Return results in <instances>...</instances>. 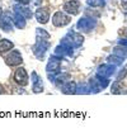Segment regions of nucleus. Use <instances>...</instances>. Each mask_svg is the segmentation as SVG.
Masks as SVG:
<instances>
[{"label":"nucleus","mask_w":127,"mask_h":133,"mask_svg":"<svg viewBox=\"0 0 127 133\" xmlns=\"http://www.w3.org/2000/svg\"><path fill=\"white\" fill-rule=\"evenodd\" d=\"M48 48H50V42H48V39H42V38H37L34 46L32 47L34 56L38 60H41V61L43 60V57H45V55H46V52H47Z\"/></svg>","instance_id":"nucleus-1"},{"label":"nucleus","mask_w":127,"mask_h":133,"mask_svg":"<svg viewBox=\"0 0 127 133\" xmlns=\"http://www.w3.org/2000/svg\"><path fill=\"white\" fill-rule=\"evenodd\" d=\"M95 27H97V21L93 18L84 17V18H80L76 23V28L79 29V32H84V33L93 31Z\"/></svg>","instance_id":"nucleus-2"},{"label":"nucleus","mask_w":127,"mask_h":133,"mask_svg":"<svg viewBox=\"0 0 127 133\" xmlns=\"http://www.w3.org/2000/svg\"><path fill=\"white\" fill-rule=\"evenodd\" d=\"M71 23V17L65 11H56L52 15V24L55 27H65Z\"/></svg>","instance_id":"nucleus-3"},{"label":"nucleus","mask_w":127,"mask_h":133,"mask_svg":"<svg viewBox=\"0 0 127 133\" xmlns=\"http://www.w3.org/2000/svg\"><path fill=\"white\" fill-rule=\"evenodd\" d=\"M62 58L63 57H60V56H57V55H52V56L50 57L48 62H47V65H46V71L53 72V74H59Z\"/></svg>","instance_id":"nucleus-4"},{"label":"nucleus","mask_w":127,"mask_h":133,"mask_svg":"<svg viewBox=\"0 0 127 133\" xmlns=\"http://www.w3.org/2000/svg\"><path fill=\"white\" fill-rule=\"evenodd\" d=\"M13 79H14V81L17 82L18 85H21V86H27L28 82H29L28 74L26 71V69H23V67H18V69L15 70Z\"/></svg>","instance_id":"nucleus-5"},{"label":"nucleus","mask_w":127,"mask_h":133,"mask_svg":"<svg viewBox=\"0 0 127 133\" xmlns=\"http://www.w3.org/2000/svg\"><path fill=\"white\" fill-rule=\"evenodd\" d=\"M5 61H7V63L9 66H19L22 62H23V56H22V53L18 50H14L13 48L10 51V53L7 56Z\"/></svg>","instance_id":"nucleus-6"},{"label":"nucleus","mask_w":127,"mask_h":133,"mask_svg":"<svg viewBox=\"0 0 127 133\" xmlns=\"http://www.w3.org/2000/svg\"><path fill=\"white\" fill-rule=\"evenodd\" d=\"M63 11L69 15H78L80 11V1L79 0H69L63 4Z\"/></svg>","instance_id":"nucleus-7"},{"label":"nucleus","mask_w":127,"mask_h":133,"mask_svg":"<svg viewBox=\"0 0 127 133\" xmlns=\"http://www.w3.org/2000/svg\"><path fill=\"white\" fill-rule=\"evenodd\" d=\"M116 72V66L112 65V63H104V65H100L97 70V74L102 75V76H106V77H111L112 75H115Z\"/></svg>","instance_id":"nucleus-8"},{"label":"nucleus","mask_w":127,"mask_h":133,"mask_svg":"<svg viewBox=\"0 0 127 133\" xmlns=\"http://www.w3.org/2000/svg\"><path fill=\"white\" fill-rule=\"evenodd\" d=\"M66 36L71 39V42H73V44H74L75 48L81 47V44L84 43V37H83L81 33H78V32H74V31H69V33H67Z\"/></svg>","instance_id":"nucleus-9"},{"label":"nucleus","mask_w":127,"mask_h":133,"mask_svg":"<svg viewBox=\"0 0 127 133\" xmlns=\"http://www.w3.org/2000/svg\"><path fill=\"white\" fill-rule=\"evenodd\" d=\"M34 17H36V19L38 23H41V24H46L48 19H50V13L47 9H45V8H38L36 13H34Z\"/></svg>","instance_id":"nucleus-10"},{"label":"nucleus","mask_w":127,"mask_h":133,"mask_svg":"<svg viewBox=\"0 0 127 133\" xmlns=\"http://www.w3.org/2000/svg\"><path fill=\"white\" fill-rule=\"evenodd\" d=\"M13 25H14L13 18H9L8 14H4L0 19V28L4 32H10L13 31Z\"/></svg>","instance_id":"nucleus-11"},{"label":"nucleus","mask_w":127,"mask_h":133,"mask_svg":"<svg viewBox=\"0 0 127 133\" xmlns=\"http://www.w3.org/2000/svg\"><path fill=\"white\" fill-rule=\"evenodd\" d=\"M13 9H14V13H19L26 19H32V17H33V13L31 9L27 6H22V4H15L13 6Z\"/></svg>","instance_id":"nucleus-12"},{"label":"nucleus","mask_w":127,"mask_h":133,"mask_svg":"<svg viewBox=\"0 0 127 133\" xmlns=\"http://www.w3.org/2000/svg\"><path fill=\"white\" fill-rule=\"evenodd\" d=\"M53 55H57V56H60V57H65V56L73 57L74 51H73V50H70V48H67V47H65V46H62V44L60 43V44H59V46L55 48Z\"/></svg>","instance_id":"nucleus-13"},{"label":"nucleus","mask_w":127,"mask_h":133,"mask_svg":"<svg viewBox=\"0 0 127 133\" xmlns=\"http://www.w3.org/2000/svg\"><path fill=\"white\" fill-rule=\"evenodd\" d=\"M13 23H14V25L18 29H23L27 25V19L23 15H21L19 13H14V15H13Z\"/></svg>","instance_id":"nucleus-14"},{"label":"nucleus","mask_w":127,"mask_h":133,"mask_svg":"<svg viewBox=\"0 0 127 133\" xmlns=\"http://www.w3.org/2000/svg\"><path fill=\"white\" fill-rule=\"evenodd\" d=\"M76 86H78L76 82L69 80L61 89H62V92L65 95H73V94H76Z\"/></svg>","instance_id":"nucleus-15"},{"label":"nucleus","mask_w":127,"mask_h":133,"mask_svg":"<svg viewBox=\"0 0 127 133\" xmlns=\"http://www.w3.org/2000/svg\"><path fill=\"white\" fill-rule=\"evenodd\" d=\"M14 48V43L7 38H3L0 39V53H4V52L11 51Z\"/></svg>","instance_id":"nucleus-16"},{"label":"nucleus","mask_w":127,"mask_h":133,"mask_svg":"<svg viewBox=\"0 0 127 133\" xmlns=\"http://www.w3.org/2000/svg\"><path fill=\"white\" fill-rule=\"evenodd\" d=\"M126 89H125V86L122 85V82L119 81V80H116V81L112 84V86H111V92L112 94H122V92H127L125 91Z\"/></svg>","instance_id":"nucleus-17"},{"label":"nucleus","mask_w":127,"mask_h":133,"mask_svg":"<svg viewBox=\"0 0 127 133\" xmlns=\"http://www.w3.org/2000/svg\"><path fill=\"white\" fill-rule=\"evenodd\" d=\"M67 79H69V75H67V74H61V75L57 74L53 84H55L56 86H59V88H62L63 85L67 82Z\"/></svg>","instance_id":"nucleus-18"},{"label":"nucleus","mask_w":127,"mask_h":133,"mask_svg":"<svg viewBox=\"0 0 127 133\" xmlns=\"http://www.w3.org/2000/svg\"><path fill=\"white\" fill-rule=\"evenodd\" d=\"M76 94H80V95L90 94L89 84H86V82H79V84H78V86H76Z\"/></svg>","instance_id":"nucleus-19"},{"label":"nucleus","mask_w":127,"mask_h":133,"mask_svg":"<svg viewBox=\"0 0 127 133\" xmlns=\"http://www.w3.org/2000/svg\"><path fill=\"white\" fill-rule=\"evenodd\" d=\"M107 62H108V63H112V65H115V66H121V65L123 63V58L113 53V55H111V56L107 57Z\"/></svg>","instance_id":"nucleus-20"},{"label":"nucleus","mask_w":127,"mask_h":133,"mask_svg":"<svg viewBox=\"0 0 127 133\" xmlns=\"http://www.w3.org/2000/svg\"><path fill=\"white\" fill-rule=\"evenodd\" d=\"M32 91L34 94H40L43 91V80L40 77L38 80H36L34 82H32Z\"/></svg>","instance_id":"nucleus-21"},{"label":"nucleus","mask_w":127,"mask_h":133,"mask_svg":"<svg viewBox=\"0 0 127 133\" xmlns=\"http://www.w3.org/2000/svg\"><path fill=\"white\" fill-rule=\"evenodd\" d=\"M88 84H89V88H90V92H92V94H97V92H99L100 90H103V89L100 88V85L98 84L95 77L94 79H90Z\"/></svg>","instance_id":"nucleus-22"},{"label":"nucleus","mask_w":127,"mask_h":133,"mask_svg":"<svg viewBox=\"0 0 127 133\" xmlns=\"http://www.w3.org/2000/svg\"><path fill=\"white\" fill-rule=\"evenodd\" d=\"M95 79H97V81L98 84L100 85V88L102 89H106L107 86L109 85V77H106V76H102V75H99V74H95Z\"/></svg>","instance_id":"nucleus-23"},{"label":"nucleus","mask_w":127,"mask_h":133,"mask_svg":"<svg viewBox=\"0 0 127 133\" xmlns=\"http://www.w3.org/2000/svg\"><path fill=\"white\" fill-rule=\"evenodd\" d=\"M113 53L117 55V56H119V57H122V58H127V47L126 46H122L121 47V44H119L118 47H115Z\"/></svg>","instance_id":"nucleus-24"},{"label":"nucleus","mask_w":127,"mask_h":133,"mask_svg":"<svg viewBox=\"0 0 127 133\" xmlns=\"http://www.w3.org/2000/svg\"><path fill=\"white\" fill-rule=\"evenodd\" d=\"M36 36H37V38H42V39H50L51 38V34L43 28H37L36 29Z\"/></svg>","instance_id":"nucleus-25"},{"label":"nucleus","mask_w":127,"mask_h":133,"mask_svg":"<svg viewBox=\"0 0 127 133\" xmlns=\"http://www.w3.org/2000/svg\"><path fill=\"white\" fill-rule=\"evenodd\" d=\"M86 4H88L89 6H93V8L104 6V0H86Z\"/></svg>","instance_id":"nucleus-26"},{"label":"nucleus","mask_w":127,"mask_h":133,"mask_svg":"<svg viewBox=\"0 0 127 133\" xmlns=\"http://www.w3.org/2000/svg\"><path fill=\"white\" fill-rule=\"evenodd\" d=\"M18 4H22V5H27V4H29L31 3V0H15Z\"/></svg>","instance_id":"nucleus-27"},{"label":"nucleus","mask_w":127,"mask_h":133,"mask_svg":"<svg viewBox=\"0 0 127 133\" xmlns=\"http://www.w3.org/2000/svg\"><path fill=\"white\" fill-rule=\"evenodd\" d=\"M118 44H121V46H126L127 47V39H118Z\"/></svg>","instance_id":"nucleus-28"},{"label":"nucleus","mask_w":127,"mask_h":133,"mask_svg":"<svg viewBox=\"0 0 127 133\" xmlns=\"http://www.w3.org/2000/svg\"><path fill=\"white\" fill-rule=\"evenodd\" d=\"M121 5L125 10H127V0H121Z\"/></svg>","instance_id":"nucleus-29"},{"label":"nucleus","mask_w":127,"mask_h":133,"mask_svg":"<svg viewBox=\"0 0 127 133\" xmlns=\"http://www.w3.org/2000/svg\"><path fill=\"white\" fill-rule=\"evenodd\" d=\"M3 92H4V88L0 85V94H3Z\"/></svg>","instance_id":"nucleus-30"},{"label":"nucleus","mask_w":127,"mask_h":133,"mask_svg":"<svg viewBox=\"0 0 127 133\" xmlns=\"http://www.w3.org/2000/svg\"><path fill=\"white\" fill-rule=\"evenodd\" d=\"M1 14H3V13H1V9H0V19H1Z\"/></svg>","instance_id":"nucleus-31"}]
</instances>
